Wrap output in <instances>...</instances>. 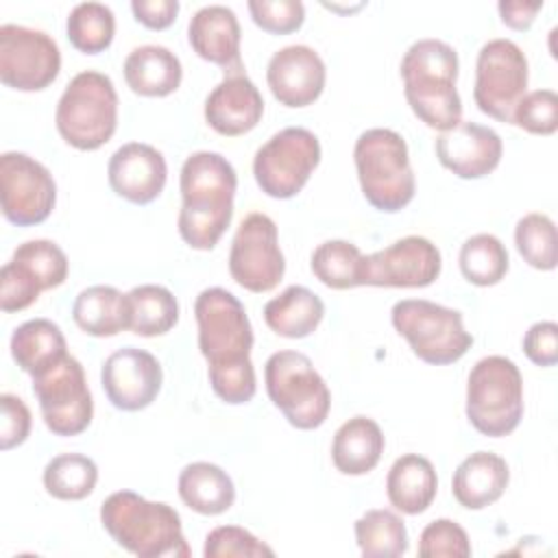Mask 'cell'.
<instances>
[{
  "label": "cell",
  "instance_id": "6da1fadb",
  "mask_svg": "<svg viewBox=\"0 0 558 558\" xmlns=\"http://www.w3.org/2000/svg\"><path fill=\"white\" fill-rule=\"evenodd\" d=\"M194 316L211 390L229 405L248 403L257 379L251 362L253 327L244 305L225 288H205L194 301Z\"/></svg>",
  "mask_w": 558,
  "mask_h": 558
},
{
  "label": "cell",
  "instance_id": "7a4b0ae2",
  "mask_svg": "<svg viewBox=\"0 0 558 558\" xmlns=\"http://www.w3.org/2000/svg\"><path fill=\"white\" fill-rule=\"evenodd\" d=\"M179 190V235L190 248L211 251L233 218L235 168L220 153L196 150L181 166Z\"/></svg>",
  "mask_w": 558,
  "mask_h": 558
},
{
  "label": "cell",
  "instance_id": "3957f363",
  "mask_svg": "<svg viewBox=\"0 0 558 558\" xmlns=\"http://www.w3.org/2000/svg\"><path fill=\"white\" fill-rule=\"evenodd\" d=\"M403 94L412 113L429 129L449 131L462 122V100L456 89L458 52L442 39H418L401 59Z\"/></svg>",
  "mask_w": 558,
  "mask_h": 558
},
{
  "label": "cell",
  "instance_id": "277c9868",
  "mask_svg": "<svg viewBox=\"0 0 558 558\" xmlns=\"http://www.w3.org/2000/svg\"><path fill=\"white\" fill-rule=\"evenodd\" d=\"M100 523L122 549L140 558H187L192 554L179 512L133 490L111 493L100 506Z\"/></svg>",
  "mask_w": 558,
  "mask_h": 558
},
{
  "label": "cell",
  "instance_id": "5b68a950",
  "mask_svg": "<svg viewBox=\"0 0 558 558\" xmlns=\"http://www.w3.org/2000/svg\"><path fill=\"white\" fill-rule=\"evenodd\" d=\"M353 161L364 198L379 211H401L416 192L408 144L392 129H366L353 146Z\"/></svg>",
  "mask_w": 558,
  "mask_h": 558
},
{
  "label": "cell",
  "instance_id": "8992f818",
  "mask_svg": "<svg viewBox=\"0 0 558 558\" xmlns=\"http://www.w3.org/2000/svg\"><path fill=\"white\" fill-rule=\"evenodd\" d=\"M54 124L65 144L76 150H98L118 126V94L113 81L98 70L78 72L63 89Z\"/></svg>",
  "mask_w": 558,
  "mask_h": 558
},
{
  "label": "cell",
  "instance_id": "52a82bcc",
  "mask_svg": "<svg viewBox=\"0 0 558 558\" xmlns=\"http://www.w3.org/2000/svg\"><path fill=\"white\" fill-rule=\"evenodd\" d=\"M466 418L484 436L512 434L523 418V377L506 355L475 362L466 379Z\"/></svg>",
  "mask_w": 558,
  "mask_h": 558
},
{
  "label": "cell",
  "instance_id": "ba28073f",
  "mask_svg": "<svg viewBox=\"0 0 558 558\" xmlns=\"http://www.w3.org/2000/svg\"><path fill=\"white\" fill-rule=\"evenodd\" d=\"M390 320L425 364H453L473 347V336L464 329L462 314L453 307L425 299H403L392 305Z\"/></svg>",
  "mask_w": 558,
  "mask_h": 558
},
{
  "label": "cell",
  "instance_id": "9c48e42d",
  "mask_svg": "<svg viewBox=\"0 0 558 558\" xmlns=\"http://www.w3.org/2000/svg\"><path fill=\"white\" fill-rule=\"evenodd\" d=\"M264 381L270 401L292 427L316 429L327 421L331 392L307 355L299 351L272 353L264 366Z\"/></svg>",
  "mask_w": 558,
  "mask_h": 558
},
{
  "label": "cell",
  "instance_id": "30bf717a",
  "mask_svg": "<svg viewBox=\"0 0 558 558\" xmlns=\"http://www.w3.org/2000/svg\"><path fill=\"white\" fill-rule=\"evenodd\" d=\"M320 163V142L303 126H286L275 133L253 157V177L270 198L296 196Z\"/></svg>",
  "mask_w": 558,
  "mask_h": 558
},
{
  "label": "cell",
  "instance_id": "8fae6325",
  "mask_svg": "<svg viewBox=\"0 0 558 558\" xmlns=\"http://www.w3.org/2000/svg\"><path fill=\"white\" fill-rule=\"evenodd\" d=\"M527 59L510 39L486 41L475 61L473 98L482 113L512 124V113L527 89Z\"/></svg>",
  "mask_w": 558,
  "mask_h": 558
},
{
  "label": "cell",
  "instance_id": "7c38bea8",
  "mask_svg": "<svg viewBox=\"0 0 558 558\" xmlns=\"http://www.w3.org/2000/svg\"><path fill=\"white\" fill-rule=\"evenodd\" d=\"M33 395L39 401L41 418L54 436H78L94 416V401L87 388L85 371L74 355L33 377Z\"/></svg>",
  "mask_w": 558,
  "mask_h": 558
},
{
  "label": "cell",
  "instance_id": "4fadbf2b",
  "mask_svg": "<svg viewBox=\"0 0 558 558\" xmlns=\"http://www.w3.org/2000/svg\"><path fill=\"white\" fill-rule=\"evenodd\" d=\"M231 279L248 292L262 294L279 286L286 259L279 248L277 225L270 216L253 211L242 218L229 251Z\"/></svg>",
  "mask_w": 558,
  "mask_h": 558
},
{
  "label": "cell",
  "instance_id": "5bb4252c",
  "mask_svg": "<svg viewBox=\"0 0 558 558\" xmlns=\"http://www.w3.org/2000/svg\"><path fill=\"white\" fill-rule=\"evenodd\" d=\"M61 70L57 41L37 28L20 24L0 26V81L17 92H41Z\"/></svg>",
  "mask_w": 558,
  "mask_h": 558
},
{
  "label": "cell",
  "instance_id": "9a60e30c",
  "mask_svg": "<svg viewBox=\"0 0 558 558\" xmlns=\"http://www.w3.org/2000/svg\"><path fill=\"white\" fill-rule=\"evenodd\" d=\"M2 214L17 227L44 222L57 203V185L50 170L26 153L0 155Z\"/></svg>",
  "mask_w": 558,
  "mask_h": 558
},
{
  "label": "cell",
  "instance_id": "2e32d148",
  "mask_svg": "<svg viewBox=\"0 0 558 558\" xmlns=\"http://www.w3.org/2000/svg\"><path fill=\"white\" fill-rule=\"evenodd\" d=\"M440 270L438 246L423 235H405L381 251L364 255L362 286L425 288L438 279Z\"/></svg>",
  "mask_w": 558,
  "mask_h": 558
},
{
  "label": "cell",
  "instance_id": "e0dca14e",
  "mask_svg": "<svg viewBox=\"0 0 558 558\" xmlns=\"http://www.w3.org/2000/svg\"><path fill=\"white\" fill-rule=\"evenodd\" d=\"M163 373L159 360L137 347L113 351L100 371V384L116 410L137 412L148 408L161 390Z\"/></svg>",
  "mask_w": 558,
  "mask_h": 558
},
{
  "label": "cell",
  "instance_id": "ac0fdd59",
  "mask_svg": "<svg viewBox=\"0 0 558 558\" xmlns=\"http://www.w3.org/2000/svg\"><path fill=\"white\" fill-rule=\"evenodd\" d=\"M266 81L279 105L299 109L318 100L325 89L327 70L314 48L292 44L270 57Z\"/></svg>",
  "mask_w": 558,
  "mask_h": 558
},
{
  "label": "cell",
  "instance_id": "d6986e66",
  "mask_svg": "<svg viewBox=\"0 0 558 558\" xmlns=\"http://www.w3.org/2000/svg\"><path fill=\"white\" fill-rule=\"evenodd\" d=\"M436 157L460 179H482L490 174L504 153L497 131L477 122H460L436 137Z\"/></svg>",
  "mask_w": 558,
  "mask_h": 558
},
{
  "label": "cell",
  "instance_id": "ffe728a7",
  "mask_svg": "<svg viewBox=\"0 0 558 558\" xmlns=\"http://www.w3.org/2000/svg\"><path fill=\"white\" fill-rule=\"evenodd\" d=\"M107 179L120 198L133 205H148L163 192L168 166L155 146L129 142L109 157Z\"/></svg>",
  "mask_w": 558,
  "mask_h": 558
},
{
  "label": "cell",
  "instance_id": "44dd1931",
  "mask_svg": "<svg viewBox=\"0 0 558 558\" xmlns=\"http://www.w3.org/2000/svg\"><path fill=\"white\" fill-rule=\"evenodd\" d=\"M205 122L220 135L238 137L253 131L264 116V98L244 70L227 72L205 98Z\"/></svg>",
  "mask_w": 558,
  "mask_h": 558
},
{
  "label": "cell",
  "instance_id": "7402d4cb",
  "mask_svg": "<svg viewBox=\"0 0 558 558\" xmlns=\"http://www.w3.org/2000/svg\"><path fill=\"white\" fill-rule=\"evenodd\" d=\"M240 22L225 4H207L198 9L187 24V41L192 50L209 63L227 72L244 70L240 59Z\"/></svg>",
  "mask_w": 558,
  "mask_h": 558
},
{
  "label": "cell",
  "instance_id": "603a6c76",
  "mask_svg": "<svg viewBox=\"0 0 558 558\" xmlns=\"http://www.w3.org/2000/svg\"><path fill=\"white\" fill-rule=\"evenodd\" d=\"M508 462L493 451H475L466 456L453 471L451 493L466 510H482L495 504L508 488Z\"/></svg>",
  "mask_w": 558,
  "mask_h": 558
},
{
  "label": "cell",
  "instance_id": "cb8c5ba5",
  "mask_svg": "<svg viewBox=\"0 0 558 558\" xmlns=\"http://www.w3.org/2000/svg\"><path fill=\"white\" fill-rule=\"evenodd\" d=\"M124 81L133 94L146 98H163L179 89L183 68L179 57L166 46L146 44L133 48L122 65Z\"/></svg>",
  "mask_w": 558,
  "mask_h": 558
},
{
  "label": "cell",
  "instance_id": "d4e9b609",
  "mask_svg": "<svg viewBox=\"0 0 558 558\" xmlns=\"http://www.w3.org/2000/svg\"><path fill=\"white\" fill-rule=\"evenodd\" d=\"M384 445L381 427L371 416L357 414L333 434L331 462L342 475H366L379 464Z\"/></svg>",
  "mask_w": 558,
  "mask_h": 558
},
{
  "label": "cell",
  "instance_id": "484cf974",
  "mask_svg": "<svg viewBox=\"0 0 558 558\" xmlns=\"http://www.w3.org/2000/svg\"><path fill=\"white\" fill-rule=\"evenodd\" d=\"M438 490L434 464L418 453H403L397 458L386 475L388 501L403 514L425 512Z\"/></svg>",
  "mask_w": 558,
  "mask_h": 558
},
{
  "label": "cell",
  "instance_id": "4316f807",
  "mask_svg": "<svg viewBox=\"0 0 558 558\" xmlns=\"http://www.w3.org/2000/svg\"><path fill=\"white\" fill-rule=\"evenodd\" d=\"M181 501L205 517L227 512L235 501L233 480L218 464L192 462L181 469L177 480Z\"/></svg>",
  "mask_w": 558,
  "mask_h": 558
},
{
  "label": "cell",
  "instance_id": "83f0119b",
  "mask_svg": "<svg viewBox=\"0 0 558 558\" xmlns=\"http://www.w3.org/2000/svg\"><path fill=\"white\" fill-rule=\"evenodd\" d=\"M325 316V303L305 286H288L264 305L266 325L281 338L299 340L316 331Z\"/></svg>",
  "mask_w": 558,
  "mask_h": 558
},
{
  "label": "cell",
  "instance_id": "f1b7e54d",
  "mask_svg": "<svg viewBox=\"0 0 558 558\" xmlns=\"http://www.w3.org/2000/svg\"><path fill=\"white\" fill-rule=\"evenodd\" d=\"M72 318L81 331L94 338H111L129 329L126 294L113 286H89L76 294Z\"/></svg>",
  "mask_w": 558,
  "mask_h": 558
},
{
  "label": "cell",
  "instance_id": "f546056e",
  "mask_svg": "<svg viewBox=\"0 0 558 558\" xmlns=\"http://www.w3.org/2000/svg\"><path fill=\"white\" fill-rule=\"evenodd\" d=\"M9 347L15 364L31 377L44 373L68 355L61 327L48 318H31L15 327Z\"/></svg>",
  "mask_w": 558,
  "mask_h": 558
},
{
  "label": "cell",
  "instance_id": "4dcf8cb0",
  "mask_svg": "<svg viewBox=\"0 0 558 558\" xmlns=\"http://www.w3.org/2000/svg\"><path fill=\"white\" fill-rule=\"evenodd\" d=\"M129 331L155 338L168 333L179 320V303L174 294L157 283H142L126 292Z\"/></svg>",
  "mask_w": 558,
  "mask_h": 558
},
{
  "label": "cell",
  "instance_id": "1f68e13d",
  "mask_svg": "<svg viewBox=\"0 0 558 558\" xmlns=\"http://www.w3.org/2000/svg\"><path fill=\"white\" fill-rule=\"evenodd\" d=\"M355 543L366 558H397L408 551L403 519L386 508L366 510L353 525Z\"/></svg>",
  "mask_w": 558,
  "mask_h": 558
},
{
  "label": "cell",
  "instance_id": "d6a6232c",
  "mask_svg": "<svg viewBox=\"0 0 558 558\" xmlns=\"http://www.w3.org/2000/svg\"><path fill=\"white\" fill-rule=\"evenodd\" d=\"M310 268L314 277L331 290H349L362 286L364 255L347 240H327L312 251Z\"/></svg>",
  "mask_w": 558,
  "mask_h": 558
},
{
  "label": "cell",
  "instance_id": "836d02e7",
  "mask_svg": "<svg viewBox=\"0 0 558 558\" xmlns=\"http://www.w3.org/2000/svg\"><path fill=\"white\" fill-rule=\"evenodd\" d=\"M44 488L61 501H78L92 495L98 482V466L83 453H59L44 466Z\"/></svg>",
  "mask_w": 558,
  "mask_h": 558
},
{
  "label": "cell",
  "instance_id": "e575fe53",
  "mask_svg": "<svg viewBox=\"0 0 558 558\" xmlns=\"http://www.w3.org/2000/svg\"><path fill=\"white\" fill-rule=\"evenodd\" d=\"M458 264L462 277L480 288L499 283L510 268L508 251L493 233H475L464 240L460 246Z\"/></svg>",
  "mask_w": 558,
  "mask_h": 558
},
{
  "label": "cell",
  "instance_id": "d590c367",
  "mask_svg": "<svg viewBox=\"0 0 558 558\" xmlns=\"http://www.w3.org/2000/svg\"><path fill=\"white\" fill-rule=\"evenodd\" d=\"M70 44L83 54H98L107 50L116 35V17L107 4L81 2L65 22Z\"/></svg>",
  "mask_w": 558,
  "mask_h": 558
},
{
  "label": "cell",
  "instance_id": "8d00e7d4",
  "mask_svg": "<svg viewBox=\"0 0 558 558\" xmlns=\"http://www.w3.org/2000/svg\"><path fill=\"white\" fill-rule=\"evenodd\" d=\"M514 244L523 262H527L532 268H556V227L547 214L532 211L519 218L514 227Z\"/></svg>",
  "mask_w": 558,
  "mask_h": 558
},
{
  "label": "cell",
  "instance_id": "74e56055",
  "mask_svg": "<svg viewBox=\"0 0 558 558\" xmlns=\"http://www.w3.org/2000/svg\"><path fill=\"white\" fill-rule=\"evenodd\" d=\"M11 259L20 264L41 290L59 288L68 277V257L52 240H26L13 251Z\"/></svg>",
  "mask_w": 558,
  "mask_h": 558
},
{
  "label": "cell",
  "instance_id": "f35d334b",
  "mask_svg": "<svg viewBox=\"0 0 558 558\" xmlns=\"http://www.w3.org/2000/svg\"><path fill=\"white\" fill-rule=\"evenodd\" d=\"M205 558H262L275 551L240 525H218L205 536Z\"/></svg>",
  "mask_w": 558,
  "mask_h": 558
},
{
  "label": "cell",
  "instance_id": "ab89813d",
  "mask_svg": "<svg viewBox=\"0 0 558 558\" xmlns=\"http://www.w3.org/2000/svg\"><path fill=\"white\" fill-rule=\"evenodd\" d=\"M418 556L423 558H469L471 541L464 527L451 519L427 523L418 536Z\"/></svg>",
  "mask_w": 558,
  "mask_h": 558
},
{
  "label": "cell",
  "instance_id": "60d3db41",
  "mask_svg": "<svg viewBox=\"0 0 558 558\" xmlns=\"http://www.w3.org/2000/svg\"><path fill=\"white\" fill-rule=\"evenodd\" d=\"M512 124L534 135H551L558 129V96L554 89L525 94L512 113Z\"/></svg>",
  "mask_w": 558,
  "mask_h": 558
},
{
  "label": "cell",
  "instance_id": "b9f144b4",
  "mask_svg": "<svg viewBox=\"0 0 558 558\" xmlns=\"http://www.w3.org/2000/svg\"><path fill=\"white\" fill-rule=\"evenodd\" d=\"M251 20L270 35H288L303 26L305 7L299 0H251Z\"/></svg>",
  "mask_w": 558,
  "mask_h": 558
},
{
  "label": "cell",
  "instance_id": "7bdbcfd3",
  "mask_svg": "<svg viewBox=\"0 0 558 558\" xmlns=\"http://www.w3.org/2000/svg\"><path fill=\"white\" fill-rule=\"evenodd\" d=\"M41 286L13 259L7 262L0 270V310L4 314L22 312L28 305H33L39 294Z\"/></svg>",
  "mask_w": 558,
  "mask_h": 558
},
{
  "label": "cell",
  "instance_id": "ee69618b",
  "mask_svg": "<svg viewBox=\"0 0 558 558\" xmlns=\"http://www.w3.org/2000/svg\"><path fill=\"white\" fill-rule=\"evenodd\" d=\"M31 434V410L26 403L4 392L0 395V449L9 451L17 445H22Z\"/></svg>",
  "mask_w": 558,
  "mask_h": 558
},
{
  "label": "cell",
  "instance_id": "f6af8a7d",
  "mask_svg": "<svg viewBox=\"0 0 558 558\" xmlns=\"http://www.w3.org/2000/svg\"><path fill=\"white\" fill-rule=\"evenodd\" d=\"M523 351L536 366H554L558 362V325L554 320L534 323L523 336Z\"/></svg>",
  "mask_w": 558,
  "mask_h": 558
},
{
  "label": "cell",
  "instance_id": "bcb514c9",
  "mask_svg": "<svg viewBox=\"0 0 558 558\" xmlns=\"http://www.w3.org/2000/svg\"><path fill=\"white\" fill-rule=\"evenodd\" d=\"M131 11L142 26L150 31H163L174 24L179 13V2L177 0H133Z\"/></svg>",
  "mask_w": 558,
  "mask_h": 558
},
{
  "label": "cell",
  "instance_id": "7dc6e473",
  "mask_svg": "<svg viewBox=\"0 0 558 558\" xmlns=\"http://www.w3.org/2000/svg\"><path fill=\"white\" fill-rule=\"evenodd\" d=\"M543 9V2H523V0H501L497 4L501 22L512 31H527L536 13Z\"/></svg>",
  "mask_w": 558,
  "mask_h": 558
}]
</instances>
